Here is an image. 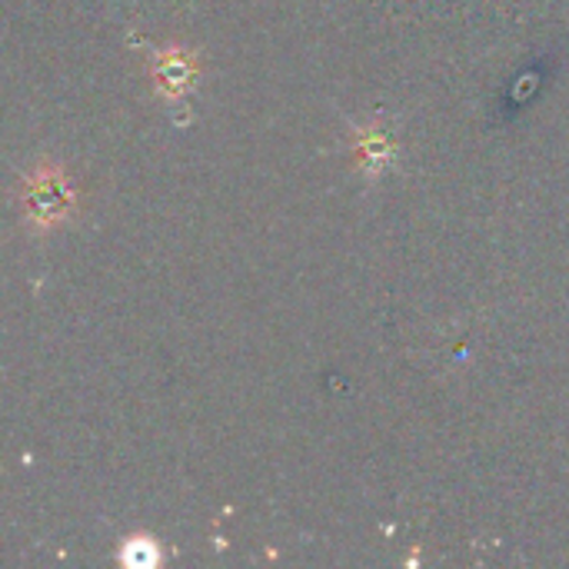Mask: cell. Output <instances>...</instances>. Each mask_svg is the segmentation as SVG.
I'll list each match as a JSON object with an SVG mask.
<instances>
[{"instance_id": "cell-1", "label": "cell", "mask_w": 569, "mask_h": 569, "mask_svg": "<svg viewBox=\"0 0 569 569\" xmlns=\"http://www.w3.org/2000/svg\"><path fill=\"white\" fill-rule=\"evenodd\" d=\"M21 204H24V221L34 230H51L61 227L77 211V190L71 186L61 167L41 163L24 173Z\"/></svg>"}, {"instance_id": "cell-2", "label": "cell", "mask_w": 569, "mask_h": 569, "mask_svg": "<svg viewBox=\"0 0 569 569\" xmlns=\"http://www.w3.org/2000/svg\"><path fill=\"white\" fill-rule=\"evenodd\" d=\"M194 77H197L194 54H186L180 47H170V51L160 54V61H157V84L163 87V94H170V97L183 94L190 84H194Z\"/></svg>"}, {"instance_id": "cell-3", "label": "cell", "mask_w": 569, "mask_h": 569, "mask_svg": "<svg viewBox=\"0 0 569 569\" xmlns=\"http://www.w3.org/2000/svg\"><path fill=\"white\" fill-rule=\"evenodd\" d=\"M394 153H397L394 140L384 130H379V127L369 124V127H359L356 130V157L363 160L366 173H384V167H390Z\"/></svg>"}, {"instance_id": "cell-4", "label": "cell", "mask_w": 569, "mask_h": 569, "mask_svg": "<svg viewBox=\"0 0 569 569\" xmlns=\"http://www.w3.org/2000/svg\"><path fill=\"white\" fill-rule=\"evenodd\" d=\"M160 559V549L150 536H133L124 543V562L127 566H153Z\"/></svg>"}]
</instances>
